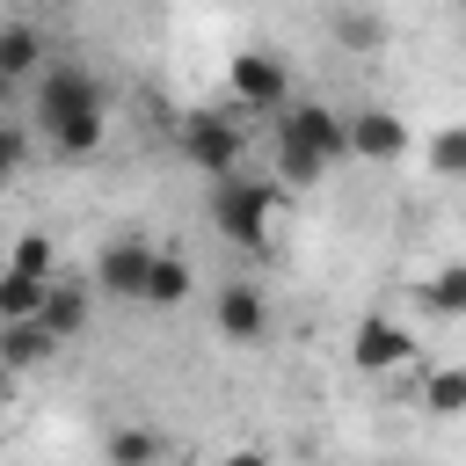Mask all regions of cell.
<instances>
[{
	"mask_svg": "<svg viewBox=\"0 0 466 466\" xmlns=\"http://www.w3.org/2000/svg\"><path fill=\"white\" fill-rule=\"evenodd\" d=\"M160 466H182V459H160Z\"/></svg>",
	"mask_w": 466,
	"mask_h": 466,
	"instance_id": "obj_25",
	"label": "cell"
},
{
	"mask_svg": "<svg viewBox=\"0 0 466 466\" xmlns=\"http://www.w3.org/2000/svg\"><path fill=\"white\" fill-rule=\"evenodd\" d=\"M211 328H218L226 342H262V328H269L262 291H255V284H226V291L211 299Z\"/></svg>",
	"mask_w": 466,
	"mask_h": 466,
	"instance_id": "obj_9",
	"label": "cell"
},
{
	"mask_svg": "<svg viewBox=\"0 0 466 466\" xmlns=\"http://www.w3.org/2000/svg\"><path fill=\"white\" fill-rule=\"evenodd\" d=\"M197 291V269H189V255H175V248H153V269H146V291H138V306H182Z\"/></svg>",
	"mask_w": 466,
	"mask_h": 466,
	"instance_id": "obj_11",
	"label": "cell"
},
{
	"mask_svg": "<svg viewBox=\"0 0 466 466\" xmlns=\"http://www.w3.org/2000/svg\"><path fill=\"white\" fill-rule=\"evenodd\" d=\"M22 167H29V131H22L15 116H0V189H7Z\"/></svg>",
	"mask_w": 466,
	"mask_h": 466,
	"instance_id": "obj_20",
	"label": "cell"
},
{
	"mask_svg": "<svg viewBox=\"0 0 466 466\" xmlns=\"http://www.w3.org/2000/svg\"><path fill=\"white\" fill-rule=\"evenodd\" d=\"M422 306H430V313H444V320H451V313H466V262H444V269L422 284Z\"/></svg>",
	"mask_w": 466,
	"mask_h": 466,
	"instance_id": "obj_16",
	"label": "cell"
},
{
	"mask_svg": "<svg viewBox=\"0 0 466 466\" xmlns=\"http://www.w3.org/2000/svg\"><path fill=\"white\" fill-rule=\"evenodd\" d=\"M328 36L350 44V51H371V44L386 36V22H379V15H328Z\"/></svg>",
	"mask_w": 466,
	"mask_h": 466,
	"instance_id": "obj_19",
	"label": "cell"
},
{
	"mask_svg": "<svg viewBox=\"0 0 466 466\" xmlns=\"http://www.w3.org/2000/svg\"><path fill=\"white\" fill-rule=\"evenodd\" d=\"M160 459H167V451H160L153 430H138V422L109 430V466H160Z\"/></svg>",
	"mask_w": 466,
	"mask_h": 466,
	"instance_id": "obj_15",
	"label": "cell"
},
{
	"mask_svg": "<svg viewBox=\"0 0 466 466\" xmlns=\"http://www.w3.org/2000/svg\"><path fill=\"white\" fill-rule=\"evenodd\" d=\"M36 124H44V138L58 146V160L102 153V138H109L102 80H95L80 58H44V73H36Z\"/></svg>",
	"mask_w": 466,
	"mask_h": 466,
	"instance_id": "obj_1",
	"label": "cell"
},
{
	"mask_svg": "<svg viewBox=\"0 0 466 466\" xmlns=\"http://www.w3.org/2000/svg\"><path fill=\"white\" fill-rule=\"evenodd\" d=\"M342 153L350 160H371V167H393V160H408V116H393V109H350L342 116Z\"/></svg>",
	"mask_w": 466,
	"mask_h": 466,
	"instance_id": "obj_6",
	"label": "cell"
},
{
	"mask_svg": "<svg viewBox=\"0 0 466 466\" xmlns=\"http://www.w3.org/2000/svg\"><path fill=\"white\" fill-rule=\"evenodd\" d=\"M36 328H44L51 342H73V335L87 328V284L51 277V284H44V306H36Z\"/></svg>",
	"mask_w": 466,
	"mask_h": 466,
	"instance_id": "obj_10",
	"label": "cell"
},
{
	"mask_svg": "<svg viewBox=\"0 0 466 466\" xmlns=\"http://www.w3.org/2000/svg\"><path fill=\"white\" fill-rule=\"evenodd\" d=\"M350 357H357V371H400V364L415 357V335H408L400 320L371 313V320H357V335H350Z\"/></svg>",
	"mask_w": 466,
	"mask_h": 466,
	"instance_id": "obj_8",
	"label": "cell"
},
{
	"mask_svg": "<svg viewBox=\"0 0 466 466\" xmlns=\"http://www.w3.org/2000/svg\"><path fill=\"white\" fill-rule=\"evenodd\" d=\"M146 269H153V240H138V233H116V240L95 255V291H109V299H131V306H138V291H146Z\"/></svg>",
	"mask_w": 466,
	"mask_h": 466,
	"instance_id": "obj_7",
	"label": "cell"
},
{
	"mask_svg": "<svg viewBox=\"0 0 466 466\" xmlns=\"http://www.w3.org/2000/svg\"><path fill=\"white\" fill-rule=\"evenodd\" d=\"M218 466H269V451H255V444H240V451H226Z\"/></svg>",
	"mask_w": 466,
	"mask_h": 466,
	"instance_id": "obj_22",
	"label": "cell"
},
{
	"mask_svg": "<svg viewBox=\"0 0 466 466\" xmlns=\"http://www.w3.org/2000/svg\"><path fill=\"white\" fill-rule=\"evenodd\" d=\"M7 408H15V379L0 371V415H7Z\"/></svg>",
	"mask_w": 466,
	"mask_h": 466,
	"instance_id": "obj_23",
	"label": "cell"
},
{
	"mask_svg": "<svg viewBox=\"0 0 466 466\" xmlns=\"http://www.w3.org/2000/svg\"><path fill=\"white\" fill-rule=\"evenodd\" d=\"M7 95H15V80H0V109H7Z\"/></svg>",
	"mask_w": 466,
	"mask_h": 466,
	"instance_id": "obj_24",
	"label": "cell"
},
{
	"mask_svg": "<svg viewBox=\"0 0 466 466\" xmlns=\"http://www.w3.org/2000/svg\"><path fill=\"white\" fill-rule=\"evenodd\" d=\"M430 167H437V175H459V167H466V131H459V124H444V131L430 138Z\"/></svg>",
	"mask_w": 466,
	"mask_h": 466,
	"instance_id": "obj_21",
	"label": "cell"
},
{
	"mask_svg": "<svg viewBox=\"0 0 466 466\" xmlns=\"http://www.w3.org/2000/svg\"><path fill=\"white\" fill-rule=\"evenodd\" d=\"M0 269H15V277H29V284H51V277H58V240H51V233H15V255H7Z\"/></svg>",
	"mask_w": 466,
	"mask_h": 466,
	"instance_id": "obj_14",
	"label": "cell"
},
{
	"mask_svg": "<svg viewBox=\"0 0 466 466\" xmlns=\"http://www.w3.org/2000/svg\"><path fill=\"white\" fill-rule=\"evenodd\" d=\"M335 160H350L342 153V109H328V102H284L277 109V175L291 189H306Z\"/></svg>",
	"mask_w": 466,
	"mask_h": 466,
	"instance_id": "obj_2",
	"label": "cell"
},
{
	"mask_svg": "<svg viewBox=\"0 0 466 466\" xmlns=\"http://www.w3.org/2000/svg\"><path fill=\"white\" fill-rule=\"evenodd\" d=\"M182 160L204 167L211 182L240 175V116H226V109H189V116H182Z\"/></svg>",
	"mask_w": 466,
	"mask_h": 466,
	"instance_id": "obj_4",
	"label": "cell"
},
{
	"mask_svg": "<svg viewBox=\"0 0 466 466\" xmlns=\"http://www.w3.org/2000/svg\"><path fill=\"white\" fill-rule=\"evenodd\" d=\"M36 306H44V284L0 269V328H7V320H36Z\"/></svg>",
	"mask_w": 466,
	"mask_h": 466,
	"instance_id": "obj_17",
	"label": "cell"
},
{
	"mask_svg": "<svg viewBox=\"0 0 466 466\" xmlns=\"http://www.w3.org/2000/svg\"><path fill=\"white\" fill-rule=\"evenodd\" d=\"M51 350H58V342H51L36 320H7V328H0V371H7V379H15V371H36Z\"/></svg>",
	"mask_w": 466,
	"mask_h": 466,
	"instance_id": "obj_13",
	"label": "cell"
},
{
	"mask_svg": "<svg viewBox=\"0 0 466 466\" xmlns=\"http://www.w3.org/2000/svg\"><path fill=\"white\" fill-rule=\"evenodd\" d=\"M44 29L36 22H0V80H36L44 73Z\"/></svg>",
	"mask_w": 466,
	"mask_h": 466,
	"instance_id": "obj_12",
	"label": "cell"
},
{
	"mask_svg": "<svg viewBox=\"0 0 466 466\" xmlns=\"http://www.w3.org/2000/svg\"><path fill=\"white\" fill-rule=\"evenodd\" d=\"M422 408L451 422V415L466 408V371H430V386H422Z\"/></svg>",
	"mask_w": 466,
	"mask_h": 466,
	"instance_id": "obj_18",
	"label": "cell"
},
{
	"mask_svg": "<svg viewBox=\"0 0 466 466\" xmlns=\"http://www.w3.org/2000/svg\"><path fill=\"white\" fill-rule=\"evenodd\" d=\"M226 95H233V109H284L291 102V66L262 44H248L226 66Z\"/></svg>",
	"mask_w": 466,
	"mask_h": 466,
	"instance_id": "obj_5",
	"label": "cell"
},
{
	"mask_svg": "<svg viewBox=\"0 0 466 466\" xmlns=\"http://www.w3.org/2000/svg\"><path fill=\"white\" fill-rule=\"evenodd\" d=\"M211 218H218V233H226V240H240V248H269L277 189H269V182H255V175H226V182L211 189Z\"/></svg>",
	"mask_w": 466,
	"mask_h": 466,
	"instance_id": "obj_3",
	"label": "cell"
}]
</instances>
